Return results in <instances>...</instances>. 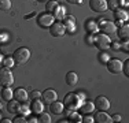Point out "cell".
I'll return each mask as SVG.
<instances>
[{
	"mask_svg": "<svg viewBox=\"0 0 129 123\" xmlns=\"http://www.w3.org/2000/svg\"><path fill=\"white\" fill-rule=\"evenodd\" d=\"M110 44H111V40L107 34H103V33H95L93 34V45L98 49L106 51L110 48Z\"/></svg>",
	"mask_w": 129,
	"mask_h": 123,
	"instance_id": "cell-1",
	"label": "cell"
},
{
	"mask_svg": "<svg viewBox=\"0 0 129 123\" xmlns=\"http://www.w3.org/2000/svg\"><path fill=\"white\" fill-rule=\"evenodd\" d=\"M81 98L78 97L77 93H67L64 96L63 105H66V109L69 111H77V108L81 105Z\"/></svg>",
	"mask_w": 129,
	"mask_h": 123,
	"instance_id": "cell-2",
	"label": "cell"
},
{
	"mask_svg": "<svg viewBox=\"0 0 129 123\" xmlns=\"http://www.w3.org/2000/svg\"><path fill=\"white\" fill-rule=\"evenodd\" d=\"M30 57V51L25 47L18 48L17 51L13 53V59L15 62V64H25Z\"/></svg>",
	"mask_w": 129,
	"mask_h": 123,
	"instance_id": "cell-3",
	"label": "cell"
},
{
	"mask_svg": "<svg viewBox=\"0 0 129 123\" xmlns=\"http://www.w3.org/2000/svg\"><path fill=\"white\" fill-rule=\"evenodd\" d=\"M14 84V75L10 69L2 67L0 69V85L2 86H11Z\"/></svg>",
	"mask_w": 129,
	"mask_h": 123,
	"instance_id": "cell-4",
	"label": "cell"
},
{
	"mask_svg": "<svg viewBox=\"0 0 129 123\" xmlns=\"http://www.w3.org/2000/svg\"><path fill=\"white\" fill-rule=\"evenodd\" d=\"M98 26H99V29L102 30L103 34H113V33H115L117 30V26L114 22H110V21H106V19H100L99 23H98Z\"/></svg>",
	"mask_w": 129,
	"mask_h": 123,
	"instance_id": "cell-5",
	"label": "cell"
},
{
	"mask_svg": "<svg viewBox=\"0 0 129 123\" xmlns=\"http://www.w3.org/2000/svg\"><path fill=\"white\" fill-rule=\"evenodd\" d=\"M54 22H55L54 15L48 14V12L39 15V18H37V23H39V26H40V27H44V29H45V27H50Z\"/></svg>",
	"mask_w": 129,
	"mask_h": 123,
	"instance_id": "cell-6",
	"label": "cell"
},
{
	"mask_svg": "<svg viewBox=\"0 0 129 123\" xmlns=\"http://www.w3.org/2000/svg\"><path fill=\"white\" fill-rule=\"evenodd\" d=\"M56 98H58V94L54 89H47V90H44L41 93V101L45 105H50V104L54 103Z\"/></svg>",
	"mask_w": 129,
	"mask_h": 123,
	"instance_id": "cell-7",
	"label": "cell"
},
{
	"mask_svg": "<svg viewBox=\"0 0 129 123\" xmlns=\"http://www.w3.org/2000/svg\"><path fill=\"white\" fill-rule=\"evenodd\" d=\"M106 66H107V70L111 74H119L122 71V62L118 59H109Z\"/></svg>",
	"mask_w": 129,
	"mask_h": 123,
	"instance_id": "cell-8",
	"label": "cell"
},
{
	"mask_svg": "<svg viewBox=\"0 0 129 123\" xmlns=\"http://www.w3.org/2000/svg\"><path fill=\"white\" fill-rule=\"evenodd\" d=\"M89 7L95 12H104L107 10V0H89Z\"/></svg>",
	"mask_w": 129,
	"mask_h": 123,
	"instance_id": "cell-9",
	"label": "cell"
},
{
	"mask_svg": "<svg viewBox=\"0 0 129 123\" xmlns=\"http://www.w3.org/2000/svg\"><path fill=\"white\" fill-rule=\"evenodd\" d=\"M93 105L96 109H100V111H107L110 109V100L106 98L104 96H98L93 101Z\"/></svg>",
	"mask_w": 129,
	"mask_h": 123,
	"instance_id": "cell-10",
	"label": "cell"
},
{
	"mask_svg": "<svg viewBox=\"0 0 129 123\" xmlns=\"http://www.w3.org/2000/svg\"><path fill=\"white\" fill-rule=\"evenodd\" d=\"M64 33H66V29H64L63 23L54 22L50 26V34L52 37H62V36H64Z\"/></svg>",
	"mask_w": 129,
	"mask_h": 123,
	"instance_id": "cell-11",
	"label": "cell"
},
{
	"mask_svg": "<svg viewBox=\"0 0 129 123\" xmlns=\"http://www.w3.org/2000/svg\"><path fill=\"white\" fill-rule=\"evenodd\" d=\"M84 27H85V30H87L89 34H95V33L99 32V26H98V22H96V21H93V19L85 21Z\"/></svg>",
	"mask_w": 129,
	"mask_h": 123,
	"instance_id": "cell-12",
	"label": "cell"
},
{
	"mask_svg": "<svg viewBox=\"0 0 129 123\" xmlns=\"http://www.w3.org/2000/svg\"><path fill=\"white\" fill-rule=\"evenodd\" d=\"M93 119H95V122H98V123H110V122H113L111 116H110L106 111H99V112L95 115Z\"/></svg>",
	"mask_w": 129,
	"mask_h": 123,
	"instance_id": "cell-13",
	"label": "cell"
},
{
	"mask_svg": "<svg viewBox=\"0 0 129 123\" xmlns=\"http://www.w3.org/2000/svg\"><path fill=\"white\" fill-rule=\"evenodd\" d=\"M64 29H66V32H70L73 33L74 32V25H76V19L74 17H72V15H64Z\"/></svg>",
	"mask_w": 129,
	"mask_h": 123,
	"instance_id": "cell-14",
	"label": "cell"
},
{
	"mask_svg": "<svg viewBox=\"0 0 129 123\" xmlns=\"http://www.w3.org/2000/svg\"><path fill=\"white\" fill-rule=\"evenodd\" d=\"M14 98L18 100L19 103H25V101H27V98H29V94H27V92L25 90V89L19 88V89H17V90L14 92Z\"/></svg>",
	"mask_w": 129,
	"mask_h": 123,
	"instance_id": "cell-15",
	"label": "cell"
},
{
	"mask_svg": "<svg viewBox=\"0 0 129 123\" xmlns=\"http://www.w3.org/2000/svg\"><path fill=\"white\" fill-rule=\"evenodd\" d=\"M30 111H32L33 113H41L43 111H44V104H43V101H40L39 98L37 100H32V104H30Z\"/></svg>",
	"mask_w": 129,
	"mask_h": 123,
	"instance_id": "cell-16",
	"label": "cell"
},
{
	"mask_svg": "<svg viewBox=\"0 0 129 123\" xmlns=\"http://www.w3.org/2000/svg\"><path fill=\"white\" fill-rule=\"evenodd\" d=\"M50 109H51L52 113H55V115H60V113L63 112V109H64V105H63V103L55 100L54 103L50 104Z\"/></svg>",
	"mask_w": 129,
	"mask_h": 123,
	"instance_id": "cell-17",
	"label": "cell"
},
{
	"mask_svg": "<svg viewBox=\"0 0 129 123\" xmlns=\"http://www.w3.org/2000/svg\"><path fill=\"white\" fill-rule=\"evenodd\" d=\"M58 8H59V3H58L56 0H50V2H47V4H45V11L51 15H54L55 12L58 11Z\"/></svg>",
	"mask_w": 129,
	"mask_h": 123,
	"instance_id": "cell-18",
	"label": "cell"
},
{
	"mask_svg": "<svg viewBox=\"0 0 129 123\" xmlns=\"http://www.w3.org/2000/svg\"><path fill=\"white\" fill-rule=\"evenodd\" d=\"M78 109H80V112H81V113L88 115V113L93 112L95 105H93V103H91V101H88V103H81V105L78 107Z\"/></svg>",
	"mask_w": 129,
	"mask_h": 123,
	"instance_id": "cell-19",
	"label": "cell"
},
{
	"mask_svg": "<svg viewBox=\"0 0 129 123\" xmlns=\"http://www.w3.org/2000/svg\"><path fill=\"white\" fill-rule=\"evenodd\" d=\"M118 37L121 40H124V41H128V38H129V26H128V23H124L122 26H119V30H118Z\"/></svg>",
	"mask_w": 129,
	"mask_h": 123,
	"instance_id": "cell-20",
	"label": "cell"
},
{
	"mask_svg": "<svg viewBox=\"0 0 129 123\" xmlns=\"http://www.w3.org/2000/svg\"><path fill=\"white\" fill-rule=\"evenodd\" d=\"M19 107H21V104L18 100H10L7 104V111L10 113H18L19 112Z\"/></svg>",
	"mask_w": 129,
	"mask_h": 123,
	"instance_id": "cell-21",
	"label": "cell"
},
{
	"mask_svg": "<svg viewBox=\"0 0 129 123\" xmlns=\"http://www.w3.org/2000/svg\"><path fill=\"white\" fill-rule=\"evenodd\" d=\"M64 81H66V84L69 85V86H74V85H77V82H78V75H77L76 73L70 71V73L66 74V78H64Z\"/></svg>",
	"mask_w": 129,
	"mask_h": 123,
	"instance_id": "cell-22",
	"label": "cell"
},
{
	"mask_svg": "<svg viewBox=\"0 0 129 123\" xmlns=\"http://www.w3.org/2000/svg\"><path fill=\"white\" fill-rule=\"evenodd\" d=\"M114 17H115L117 21L126 22L128 21V12L125 10H121V8H117V10H114Z\"/></svg>",
	"mask_w": 129,
	"mask_h": 123,
	"instance_id": "cell-23",
	"label": "cell"
},
{
	"mask_svg": "<svg viewBox=\"0 0 129 123\" xmlns=\"http://www.w3.org/2000/svg\"><path fill=\"white\" fill-rule=\"evenodd\" d=\"M2 98H3V100H6V101L13 100V98H14V92L11 90L8 86H4V88L2 89Z\"/></svg>",
	"mask_w": 129,
	"mask_h": 123,
	"instance_id": "cell-24",
	"label": "cell"
},
{
	"mask_svg": "<svg viewBox=\"0 0 129 123\" xmlns=\"http://www.w3.org/2000/svg\"><path fill=\"white\" fill-rule=\"evenodd\" d=\"M67 120L73 122V123H81L82 122V118H81V115H80V113H77V111H70Z\"/></svg>",
	"mask_w": 129,
	"mask_h": 123,
	"instance_id": "cell-25",
	"label": "cell"
},
{
	"mask_svg": "<svg viewBox=\"0 0 129 123\" xmlns=\"http://www.w3.org/2000/svg\"><path fill=\"white\" fill-rule=\"evenodd\" d=\"M122 3H124V0H109V2H107V8L114 11L117 8H121Z\"/></svg>",
	"mask_w": 129,
	"mask_h": 123,
	"instance_id": "cell-26",
	"label": "cell"
},
{
	"mask_svg": "<svg viewBox=\"0 0 129 123\" xmlns=\"http://www.w3.org/2000/svg\"><path fill=\"white\" fill-rule=\"evenodd\" d=\"M11 7V0H0V11H10Z\"/></svg>",
	"mask_w": 129,
	"mask_h": 123,
	"instance_id": "cell-27",
	"label": "cell"
},
{
	"mask_svg": "<svg viewBox=\"0 0 129 123\" xmlns=\"http://www.w3.org/2000/svg\"><path fill=\"white\" fill-rule=\"evenodd\" d=\"M3 66L7 67V69H13V67L15 66V62H14V59L11 56L4 57V59H3Z\"/></svg>",
	"mask_w": 129,
	"mask_h": 123,
	"instance_id": "cell-28",
	"label": "cell"
},
{
	"mask_svg": "<svg viewBox=\"0 0 129 123\" xmlns=\"http://www.w3.org/2000/svg\"><path fill=\"white\" fill-rule=\"evenodd\" d=\"M66 11H67V10H64V7H63V6H59L58 11L55 12V18H56V19H63V18H64V15H66Z\"/></svg>",
	"mask_w": 129,
	"mask_h": 123,
	"instance_id": "cell-29",
	"label": "cell"
},
{
	"mask_svg": "<svg viewBox=\"0 0 129 123\" xmlns=\"http://www.w3.org/2000/svg\"><path fill=\"white\" fill-rule=\"evenodd\" d=\"M39 119L37 120L39 122H41V123H50L51 122V116L48 115V113H45V112H41V113H39Z\"/></svg>",
	"mask_w": 129,
	"mask_h": 123,
	"instance_id": "cell-30",
	"label": "cell"
},
{
	"mask_svg": "<svg viewBox=\"0 0 129 123\" xmlns=\"http://www.w3.org/2000/svg\"><path fill=\"white\" fill-rule=\"evenodd\" d=\"M109 59H110V55L107 53V52H102V53H99V62L100 63H103V64H106L107 62H109Z\"/></svg>",
	"mask_w": 129,
	"mask_h": 123,
	"instance_id": "cell-31",
	"label": "cell"
},
{
	"mask_svg": "<svg viewBox=\"0 0 129 123\" xmlns=\"http://www.w3.org/2000/svg\"><path fill=\"white\" fill-rule=\"evenodd\" d=\"M122 71H124L125 77H129V60H125L122 63Z\"/></svg>",
	"mask_w": 129,
	"mask_h": 123,
	"instance_id": "cell-32",
	"label": "cell"
},
{
	"mask_svg": "<svg viewBox=\"0 0 129 123\" xmlns=\"http://www.w3.org/2000/svg\"><path fill=\"white\" fill-rule=\"evenodd\" d=\"M14 123H26V118H25V115H18V116H15V119L13 120Z\"/></svg>",
	"mask_w": 129,
	"mask_h": 123,
	"instance_id": "cell-33",
	"label": "cell"
},
{
	"mask_svg": "<svg viewBox=\"0 0 129 123\" xmlns=\"http://www.w3.org/2000/svg\"><path fill=\"white\" fill-rule=\"evenodd\" d=\"M29 97L32 98V100H37V98L41 97V92H39V90H33L32 93L29 94Z\"/></svg>",
	"mask_w": 129,
	"mask_h": 123,
	"instance_id": "cell-34",
	"label": "cell"
},
{
	"mask_svg": "<svg viewBox=\"0 0 129 123\" xmlns=\"http://www.w3.org/2000/svg\"><path fill=\"white\" fill-rule=\"evenodd\" d=\"M30 112V107H27V105H21L19 107V113L21 115H26V113H29Z\"/></svg>",
	"mask_w": 129,
	"mask_h": 123,
	"instance_id": "cell-35",
	"label": "cell"
},
{
	"mask_svg": "<svg viewBox=\"0 0 129 123\" xmlns=\"http://www.w3.org/2000/svg\"><path fill=\"white\" fill-rule=\"evenodd\" d=\"M110 48L114 49V51H119V49H121V44H119V42H117V41H114V42H111V44H110Z\"/></svg>",
	"mask_w": 129,
	"mask_h": 123,
	"instance_id": "cell-36",
	"label": "cell"
},
{
	"mask_svg": "<svg viewBox=\"0 0 129 123\" xmlns=\"http://www.w3.org/2000/svg\"><path fill=\"white\" fill-rule=\"evenodd\" d=\"M82 122H84V123H93L95 122V119L93 118H92V116H85V118H82Z\"/></svg>",
	"mask_w": 129,
	"mask_h": 123,
	"instance_id": "cell-37",
	"label": "cell"
},
{
	"mask_svg": "<svg viewBox=\"0 0 129 123\" xmlns=\"http://www.w3.org/2000/svg\"><path fill=\"white\" fill-rule=\"evenodd\" d=\"M111 120L113 122H121V115H113L111 116Z\"/></svg>",
	"mask_w": 129,
	"mask_h": 123,
	"instance_id": "cell-38",
	"label": "cell"
},
{
	"mask_svg": "<svg viewBox=\"0 0 129 123\" xmlns=\"http://www.w3.org/2000/svg\"><path fill=\"white\" fill-rule=\"evenodd\" d=\"M67 3H70V4H81L82 0H66Z\"/></svg>",
	"mask_w": 129,
	"mask_h": 123,
	"instance_id": "cell-39",
	"label": "cell"
},
{
	"mask_svg": "<svg viewBox=\"0 0 129 123\" xmlns=\"http://www.w3.org/2000/svg\"><path fill=\"white\" fill-rule=\"evenodd\" d=\"M37 118H35V116H29V119H27V123H37Z\"/></svg>",
	"mask_w": 129,
	"mask_h": 123,
	"instance_id": "cell-40",
	"label": "cell"
},
{
	"mask_svg": "<svg viewBox=\"0 0 129 123\" xmlns=\"http://www.w3.org/2000/svg\"><path fill=\"white\" fill-rule=\"evenodd\" d=\"M87 42H89V44H93V34H91V36H87Z\"/></svg>",
	"mask_w": 129,
	"mask_h": 123,
	"instance_id": "cell-41",
	"label": "cell"
},
{
	"mask_svg": "<svg viewBox=\"0 0 129 123\" xmlns=\"http://www.w3.org/2000/svg\"><path fill=\"white\" fill-rule=\"evenodd\" d=\"M121 48H122V49H124V51H125V52H128V42H126V41H125V42H124V44H122V45H121Z\"/></svg>",
	"mask_w": 129,
	"mask_h": 123,
	"instance_id": "cell-42",
	"label": "cell"
},
{
	"mask_svg": "<svg viewBox=\"0 0 129 123\" xmlns=\"http://www.w3.org/2000/svg\"><path fill=\"white\" fill-rule=\"evenodd\" d=\"M0 122H2V123H10V122H11V119H7V118H3V119H0Z\"/></svg>",
	"mask_w": 129,
	"mask_h": 123,
	"instance_id": "cell-43",
	"label": "cell"
},
{
	"mask_svg": "<svg viewBox=\"0 0 129 123\" xmlns=\"http://www.w3.org/2000/svg\"><path fill=\"white\" fill-rule=\"evenodd\" d=\"M77 94H78V97L81 98V100H84L85 96H84V93H81V92H77Z\"/></svg>",
	"mask_w": 129,
	"mask_h": 123,
	"instance_id": "cell-44",
	"label": "cell"
},
{
	"mask_svg": "<svg viewBox=\"0 0 129 123\" xmlns=\"http://www.w3.org/2000/svg\"><path fill=\"white\" fill-rule=\"evenodd\" d=\"M35 15H36V12H35V11H33V12H32V14H29V15H26V17H25V18H26V19H27V18H32V17H35Z\"/></svg>",
	"mask_w": 129,
	"mask_h": 123,
	"instance_id": "cell-45",
	"label": "cell"
},
{
	"mask_svg": "<svg viewBox=\"0 0 129 123\" xmlns=\"http://www.w3.org/2000/svg\"><path fill=\"white\" fill-rule=\"evenodd\" d=\"M3 62V56H2V53H0V63Z\"/></svg>",
	"mask_w": 129,
	"mask_h": 123,
	"instance_id": "cell-46",
	"label": "cell"
},
{
	"mask_svg": "<svg viewBox=\"0 0 129 123\" xmlns=\"http://www.w3.org/2000/svg\"><path fill=\"white\" fill-rule=\"evenodd\" d=\"M37 2H40V3H43V2H44V0H37Z\"/></svg>",
	"mask_w": 129,
	"mask_h": 123,
	"instance_id": "cell-47",
	"label": "cell"
},
{
	"mask_svg": "<svg viewBox=\"0 0 129 123\" xmlns=\"http://www.w3.org/2000/svg\"><path fill=\"white\" fill-rule=\"evenodd\" d=\"M0 109H2V105H0Z\"/></svg>",
	"mask_w": 129,
	"mask_h": 123,
	"instance_id": "cell-48",
	"label": "cell"
}]
</instances>
